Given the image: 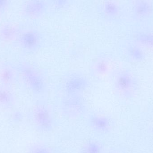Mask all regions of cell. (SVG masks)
<instances>
[{"label": "cell", "instance_id": "obj_1", "mask_svg": "<svg viewBox=\"0 0 153 153\" xmlns=\"http://www.w3.org/2000/svg\"><path fill=\"white\" fill-rule=\"evenodd\" d=\"M60 106L63 114L70 118L81 117L87 109V103L82 94H65Z\"/></svg>", "mask_w": 153, "mask_h": 153}, {"label": "cell", "instance_id": "obj_2", "mask_svg": "<svg viewBox=\"0 0 153 153\" xmlns=\"http://www.w3.org/2000/svg\"><path fill=\"white\" fill-rule=\"evenodd\" d=\"M90 84L86 76L74 74L69 76L64 82L63 91L65 94H82L90 87Z\"/></svg>", "mask_w": 153, "mask_h": 153}, {"label": "cell", "instance_id": "obj_3", "mask_svg": "<svg viewBox=\"0 0 153 153\" xmlns=\"http://www.w3.org/2000/svg\"><path fill=\"white\" fill-rule=\"evenodd\" d=\"M23 74L30 89L37 93H42L46 89V83L43 76L36 69L29 66L23 68Z\"/></svg>", "mask_w": 153, "mask_h": 153}, {"label": "cell", "instance_id": "obj_4", "mask_svg": "<svg viewBox=\"0 0 153 153\" xmlns=\"http://www.w3.org/2000/svg\"><path fill=\"white\" fill-rule=\"evenodd\" d=\"M35 118L38 126L42 132L48 133L53 129V118L47 106H37L35 111Z\"/></svg>", "mask_w": 153, "mask_h": 153}, {"label": "cell", "instance_id": "obj_5", "mask_svg": "<svg viewBox=\"0 0 153 153\" xmlns=\"http://www.w3.org/2000/svg\"><path fill=\"white\" fill-rule=\"evenodd\" d=\"M88 123L92 129L99 133L105 134L111 128V120L105 115L92 114L88 119Z\"/></svg>", "mask_w": 153, "mask_h": 153}, {"label": "cell", "instance_id": "obj_6", "mask_svg": "<svg viewBox=\"0 0 153 153\" xmlns=\"http://www.w3.org/2000/svg\"><path fill=\"white\" fill-rule=\"evenodd\" d=\"M109 69V63L107 58L102 57L94 63L93 70L94 73L98 76L105 75Z\"/></svg>", "mask_w": 153, "mask_h": 153}, {"label": "cell", "instance_id": "obj_7", "mask_svg": "<svg viewBox=\"0 0 153 153\" xmlns=\"http://www.w3.org/2000/svg\"><path fill=\"white\" fill-rule=\"evenodd\" d=\"M80 153H103V147L97 141H90L83 146Z\"/></svg>", "mask_w": 153, "mask_h": 153}, {"label": "cell", "instance_id": "obj_8", "mask_svg": "<svg viewBox=\"0 0 153 153\" xmlns=\"http://www.w3.org/2000/svg\"><path fill=\"white\" fill-rule=\"evenodd\" d=\"M23 42L25 47L28 49H33L38 47L39 44V39L37 35L30 33L25 36Z\"/></svg>", "mask_w": 153, "mask_h": 153}, {"label": "cell", "instance_id": "obj_9", "mask_svg": "<svg viewBox=\"0 0 153 153\" xmlns=\"http://www.w3.org/2000/svg\"><path fill=\"white\" fill-rule=\"evenodd\" d=\"M33 153H52V152L47 146L40 145L34 150Z\"/></svg>", "mask_w": 153, "mask_h": 153}]
</instances>
